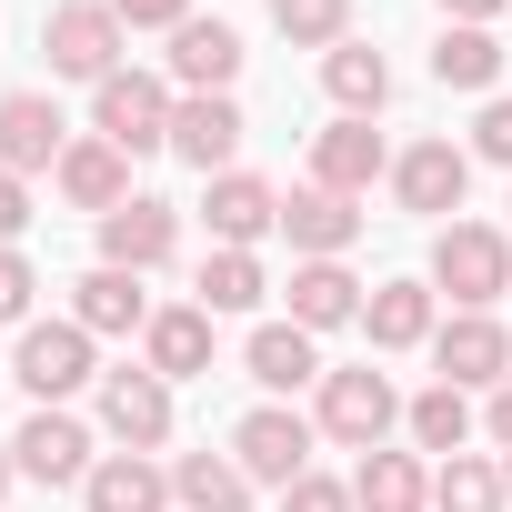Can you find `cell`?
Returning a JSON list of instances; mask_svg holds the SVG:
<instances>
[{
	"instance_id": "cell-1",
	"label": "cell",
	"mask_w": 512,
	"mask_h": 512,
	"mask_svg": "<svg viewBox=\"0 0 512 512\" xmlns=\"http://www.w3.org/2000/svg\"><path fill=\"white\" fill-rule=\"evenodd\" d=\"M312 432L332 442V452H382L392 432H402V392H392V372L382 362H332L322 382H312Z\"/></svg>"
},
{
	"instance_id": "cell-2",
	"label": "cell",
	"mask_w": 512,
	"mask_h": 512,
	"mask_svg": "<svg viewBox=\"0 0 512 512\" xmlns=\"http://www.w3.org/2000/svg\"><path fill=\"white\" fill-rule=\"evenodd\" d=\"M422 282H432L452 312H492V302L512 292V231H502V221H442Z\"/></svg>"
},
{
	"instance_id": "cell-3",
	"label": "cell",
	"mask_w": 512,
	"mask_h": 512,
	"mask_svg": "<svg viewBox=\"0 0 512 512\" xmlns=\"http://www.w3.org/2000/svg\"><path fill=\"white\" fill-rule=\"evenodd\" d=\"M171 111H181V91H171V71H111L101 91H91V131L111 141V151H171Z\"/></svg>"
},
{
	"instance_id": "cell-4",
	"label": "cell",
	"mask_w": 512,
	"mask_h": 512,
	"mask_svg": "<svg viewBox=\"0 0 512 512\" xmlns=\"http://www.w3.org/2000/svg\"><path fill=\"white\" fill-rule=\"evenodd\" d=\"M11 382L31 392V402H71V392H101V342L61 312V322H31L21 342H11Z\"/></svg>"
},
{
	"instance_id": "cell-5",
	"label": "cell",
	"mask_w": 512,
	"mask_h": 512,
	"mask_svg": "<svg viewBox=\"0 0 512 512\" xmlns=\"http://www.w3.org/2000/svg\"><path fill=\"white\" fill-rule=\"evenodd\" d=\"M312 442H322V432H312V412H292V402H251V412L231 422V442H221V452H231L251 482H262V492H292V482L312 472Z\"/></svg>"
},
{
	"instance_id": "cell-6",
	"label": "cell",
	"mask_w": 512,
	"mask_h": 512,
	"mask_svg": "<svg viewBox=\"0 0 512 512\" xmlns=\"http://www.w3.org/2000/svg\"><path fill=\"white\" fill-rule=\"evenodd\" d=\"M41 51H51V81H81V91H101V81L121 71L131 31H121V11H111V0H61V11L41 21Z\"/></svg>"
},
{
	"instance_id": "cell-7",
	"label": "cell",
	"mask_w": 512,
	"mask_h": 512,
	"mask_svg": "<svg viewBox=\"0 0 512 512\" xmlns=\"http://www.w3.org/2000/svg\"><path fill=\"white\" fill-rule=\"evenodd\" d=\"M91 412H101L111 452H161V442H171V422H181V402H171V382H161L151 362H111V372H101V392H91Z\"/></svg>"
},
{
	"instance_id": "cell-8",
	"label": "cell",
	"mask_w": 512,
	"mask_h": 512,
	"mask_svg": "<svg viewBox=\"0 0 512 512\" xmlns=\"http://www.w3.org/2000/svg\"><path fill=\"white\" fill-rule=\"evenodd\" d=\"M392 201H402L412 221H432V231H442V221L472 201V151H462L452 131H432V141H402V151H392Z\"/></svg>"
},
{
	"instance_id": "cell-9",
	"label": "cell",
	"mask_w": 512,
	"mask_h": 512,
	"mask_svg": "<svg viewBox=\"0 0 512 512\" xmlns=\"http://www.w3.org/2000/svg\"><path fill=\"white\" fill-rule=\"evenodd\" d=\"M11 462H21V482L81 492V482H91V462H101V442H91V422H81L71 402H31V422L11 432Z\"/></svg>"
},
{
	"instance_id": "cell-10",
	"label": "cell",
	"mask_w": 512,
	"mask_h": 512,
	"mask_svg": "<svg viewBox=\"0 0 512 512\" xmlns=\"http://www.w3.org/2000/svg\"><path fill=\"white\" fill-rule=\"evenodd\" d=\"M432 382L452 392H502L512 382V322L502 312H452L432 332Z\"/></svg>"
},
{
	"instance_id": "cell-11",
	"label": "cell",
	"mask_w": 512,
	"mask_h": 512,
	"mask_svg": "<svg viewBox=\"0 0 512 512\" xmlns=\"http://www.w3.org/2000/svg\"><path fill=\"white\" fill-rule=\"evenodd\" d=\"M101 262L111 272H171L181 262V201H161V191H131L121 211H101Z\"/></svg>"
},
{
	"instance_id": "cell-12",
	"label": "cell",
	"mask_w": 512,
	"mask_h": 512,
	"mask_svg": "<svg viewBox=\"0 0 512 512\" xmlns=\"http://www.w3.org/2000/svg\"><path fill=\"white\" fill-rule=\"evenodd\" d=\"M241 141H251V121H241L231 91H181V111H171V161H191L201 181H221V171H241Z\"/></svg>"
},
{
	"instance_id": "cell-13",
	"label": "cell",
	"mask_w": 512,
	"mask_h": 512,
	"mask_svg": "<svg viewBox=\"0 0 512 512\" xmlns=\"http://www.w3.org/2000/svg\"><path fill=\"white\" fill-rule=\"evenodd\" d=\"M201 221H211V251H262L282 231V191L262 171H221L201 181Z\"/></svg>"
},
{
	"instance_id": "cell-14",
	"label": "cell",
	"mask_w": 512,
	"mask_h": 512,
	"mask_svg": "<svg viewBox=\"0 0 512 512\" xmlns=\"http://www.w3.org/2000/svg\"><path fill=\"white\" fill-rule=\"evenodd\" d=\"M61 151H71V121L51 91H0V171L41 181V171H61Z\"/></svg>"
},
{
	"instance_id": "cell-15",
	"label": "cell",
	"mask_w": 512,
	"mask_h": 512,
	"mask_svg": "<svg viewBox=\"0 0 512 512\" xmlns=\"http://www.w3.org/2000/svg\"><path fill=\"white\" fill-rule=\"evenodd\" d=\"M241 372L262 382V402H292V392H312L332 362H322V342H312L302 322H251V342H241Z\"/></svg>"
},
{
	"instance_id": "cell-16",
	"label": "cell",
	"mask_w": 512,
	"mask_h": 512,
	"mask_svg": "<svg viewBox=\"0 0 512 512\" xmlns=\"http://www.w3.org/2000/svg\"><path fill=\"white\" fill-rule=\"evenodd\" d=\"M282 241H292V262H342V251L362 241V201L302 181V191H282Z\"/></svg>"
},
{
	"instance_id": "cell-17",
	"label": "cell",
	"mask_w": 512,
	"mask_h": 512,
	"mask_svg": "<svg viewBox=\"0 0 512 512\" xmlns=\"http://www.w3.org/2000/svg\"><path fill=\"white\" fill-rule=\"evenodd\" d=\"M312 181L342 191V201H362L372 181H392V141H382L372 121H342V111H332V131H312Z\"/></svg>"
},
{
	"instance_id": "cell-18",
	"label": "cell",
	"mask_w": 512,
	"mask_h": 512,
	"mask_svg": "<svg viewBox=\"0 0 512 512\" xmlns=\"http://www.w3.org/2000/svg\"><path fill=\"white\" fill-rule=\"evenodd\" d=\"M211 352H221V322H211L201 302H161V312H151V332H141V362H151L171 392H181V382H201V372H211Z\"/></svg>"
},
{
	"instance_id": "cell-19",
	"label": "cell",
	"mask_w": 512,
	"mask_h": 512,
	"mask_svg": "<svg viewBox=\"0 0 512 512\" xmlns=\"http://www.w3.org/2000/svg\"><path fill=\"white\" fill-rule=\"evenodd\" d=\"M51 191L71 201V211H121L131 201V151H111L101 131H71V151H61V171H51Z\"/></svg>"
},
{
	"instance_id": "cell-20",
	"label": "cell",
	"mask_w": 512,
	"mask_h": 512,
	"mask_svg": "<svg viewBox=\"0 0 512 512\" xmlns=\"http://www.w3.org/2000/svg\"><path fill=\"white\" fill-rule=\"evenodd\" d=\"M151 292H141V272H111V262H91L81 282H71V322L91 332V342H121V332H151Z\"/></svg>"
},
{
	"instance_id": "cell-21",
	"label": "cell",
	"mask_w": 512,
	"mask_h": 512,
	"mask_svg": "<svg viewBox=\"0 0 512 512\" xmlns=\"http://www.w3.org/2000/svg\"><path fill=\"white\" fill-rule=\"evenodd\" d=\"M362 332H372V352H432V332H442V292L432 282H372V302H362Z\"/></svg>"
},
{
	"instance_id": "cell-22",
	"label": "cell",
	"mask_w": 512,
	"mask_h": 512,
	"mask_svg": "<svg viewBox=\"0 0 512 512\" xmlns=\"http://www.w3.org/2000/svg\"><path fill=\"white\" fill-rule=\"evenodd\" d=\"M81 512H181L171 502V462L161 452H101L81 482Z\"/></svg>"
},
{
	"instance_id": "cell-23",
	"label": "cell",
	"mask_w": 512,
	"mask_h": 512,
	"mask_svg": "<svg viewBox=\"0 0 512 512\" xmlns=\"http://www.w3.org/2000/svg\"><path fill=\"white\" fill-rule=\"evenodd\" d=\"M241 61H251V51H241V31L191 11V21L171 31V61H161V71H171V91H231V81H241Z\"/></svg>"
},
{
	"instance_id": "cell-24",
	"label": "cell",
	"mask_w": 512,
	"mask_h": 512,
	"mask_svg": "<svg viewBox=\"0 0 512 512\" xmlns=\"http://www.w3.org/2000/svg\"><path fill=\"white\" fill-rule=\"evenodd\" d=\"M282 302H292L282 322H302V332L322 342V332H342V322H362V302H372V292L352 282V262H292V282H282Z\"/></svg>"
},
{
	"instance_id": "cell-25",
	"label": "cell",
	"mask_w": 512,
	"mask_h": 512,
	"mask_svg": "<svg viewBox=\"0 0 512 512\" xmlns=\"http://www.w3.org/2000/svg\"><path fill=\"white\" fill-rule=\"evenodd\" d=\"M402 432H412V452H422V462H452V452H472L482 412H472V392H452V382H422V392L402 402Z\"/></svg>"
},
{
	"instance_id": "cell-26",
	"label": "cell",
	"mask_w": 512,
	"mask_h": 512,
	"mask_svg": "<svg viewBox=\"0 0 512 512\" xmlns=\"http://www.w3.org/2000/svg\"><path fill=\"white\" fill-rule=\"evenodd\" d=\"M171 502L181 512H251L262 482H251L231 452H171Z\"/></svg>"
},
{
	"instance_id": "cell-27",
	"label": "cell",
	"mask_w": 512,
	"mask_h": 512,
	"mask_svg": "<svg viewBox=\"0 0 512 512\" xmlns=\"http://www.w3.org/2000/svg\"><path fill=\"white\" fill-rule=\"evenodd\" d=\"M502 31H472V21H442V41H432V81L442 91H472V101H492L502 91Z\"/></svg>"
},
{
	"instance_id": "cell-28",
	"label": "cell",
	"mask_w": 512,
	"mask_h": 512,
	"mask_svg": "<svg viewBox=\"0 0 512 512\" xmlns=\"http://www.w3.org/2000/svg\"><path fill=\"white\" fill-rule=\"evenodd\" d=\"M352 502H362V512H432V462L382 442V452L352 462Z\"/></svg>"
},
{
	"instance_id": "cell-29",
	"label": "cell",
	"mask_w": 512,
	"mask_h": 512,
	"mask_svg": "<svg viewBox=\"0 0 512 512\" xmlns=\"http://www.w3.org/2000/svg\"><path fill=\"white\" fill-rule=\"evenodd\" d=\"M322 91H332L342 121H382V101H392V61H382L372 41H342V51H322Z\"/></svg>"
},
{
	"instance_id": "cell-30",
	"label": "cell",
	"mask_w": 512,
	"mask_h": 512,
	"mask_svg": "<svg viewBox=\"0 0 512 512\" xmlns=\"http://www.w3.org/2000/svg\"><path fill=\"white\" fill-rule=\"evenodd\" d=\"M432 512H512L502 452H452V462H432Z\"/></svg>"
},
{
	"instance_id": "cell-31",
	"label": "cell",
	"mask_w": 512,
	"mask_h": 512,
	"mask_svg": "<svg viewBox=\"0 0 512 512\" xmlns=\"http://www.w3.org/2000/svg\"><path fill=\"white\" fill-rule=\"evenodd\" d=\"M191 302H201L211 322H231V312H262V302H272V272H262V251H211Z\"/></svg>"
},
{
	"instance_id": "cell-32",
	"label": "cell",
	"mask_w": 512,
	"mask_h": 512,
	"mask_svg": "<svg viewBox=\"0 0 512 512\" xmlns=\"http://www.w3.org/2000/svg\"><path fill=\"white\" fill-rule=\"evenodd\" d=\"M272 31L292 51H342L352 41V0H272Z\"/></svg>"
},
{
	"instance_id": "cell-33",
	"label": "cell",
	"mask_w": 512,
	"mask_h": 512,
	"mask_svg": "<svg viewBox=\"0 0 512 512\" xmlns=\"http://www.w3.org/2000/svg\"><path fill=\"white\" fill-rule=\"evenodd\" d=\"M31 302H41L31 251H21V241H0V322H11V332H31Z\"/></svg>"
},
{
	"instance_id": "cell-34",
	"label": "cell",
	"mask_w": 512,
	"mask_h": 512,
	"mask_svg": "<svg viewBox=\"0 0 512 512\" xmlns=\"http://www.w3.org/2000/svg\"><path fill=\"white\" fill-rule=\"evenodd\" d=\"M472 161H492V171H512V91H492L482 111H472V141H462Z\"/></svg>"
},
{
	"instance_id": "cell-35",
	"label": "cell",
	"mask_w": 512,
	"mask_h": 512,
	"mask_svg": "<svg viewBox=\"0 0 512 512\" xmlns=\"http://www.w3.org/2000/svg\"><path fill=\"white\" fill-rule=\"evenodd\" d=\"M282 512H362V502H352V482H342V472H322V462H312V472L282 492Z\"/></svg>"
},
{
	"instance_id": "cell-36",
	"label": "cell",
	"mask_w": 512,
	"mask_h": 512,
	"mask_svg": "<svg viewBox=\"0 0 512 512\" xmlns=\"http://www.w3.org/2000/svg\"><path fill=\"white\" fill-rule=\"evenodd\" d=\"M111 11H121V31H181L191 0H111Z\"/></svg>"
},
{
	"instance_id": "cell-37",
	"label": "cell",
	"mask_w": 512,
	"mask_h": 512,
	"mask_svg": "<svg viewBox=\"0 0 512 512\" xmlns=\"http://www.w3.org/2000/svg\"><path fill=\"white\" fill-rule=\"evenodd\" d=\"M21 231H31V181L0 171V241H21Z\"/></svg>"
},
{
	"instance_id": "cell-38",
	"label": "cell",
	"mask_w": 512,
	"mask_h": 512,
	"mask_svg": "<svg viewBox=\"0 0 512 512\" xmlns=\"http://www.w3.org/2000/svg\"><path fill=\"white\" fill-rule=\"evenodd\" d=\"M482 432H492V452H512V382L482 392Z\"/></svg>"
},
{
	"instance_id": "cell-39",
	"label": "cell",
	"mask_w": 512,
	"mask_h": 512,
	"mask_svg": "<svg viewBox=\"0 0 512 512\" xmlns=\"http://www.w3.org/2000/svg\"><path fill=\"white\" fill-rule=\"evenodd\" d=\"M502 11H512V0H442V21H472V31H492Z\"/></svg>"
},
{
	"instance_id": "cell-40",
	"label": "cell",
	"mask_w": 512,
	"mask_h": 512,
	"mask_svg": "<svg viewBox=\"0 0 512 512\" xmlns=\"http://www.w3.org/2000/svg\"><path fill=\"white\" fill-rule=\"evenodd\" d=\"M11 482H21V462H11V442H0V502H11Z\"/></svg>"
},
{
	"instance_id": "cell-41",
	"label": "cell",
	"mask_w": 512,
	"mask_h": 512,
	"mask_svg": "<svg viewBox=\"0 0 512 512\" xmlns=\"http://www.w3.org/2000/svg\"><path fill=\"white\" fill-rule=\"evenodd\" d=\"M502 482H512V452H502Z\"/></svg>"
}]
</instances>
